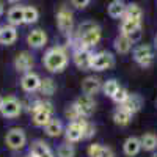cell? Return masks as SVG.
<instances>
[{"instance_id": "9a60e30c", "label": "cell", "mask_w": 157, "mask_h": 157, "mask_svg": "<svg viewBox=\"0 0 157 157\" xmlns=\"http://www.w3.org/2000/svg\"><path fill=\"white\" fill-rule=\"evenodd\" d=\"M27 44L32 49H41L47 44V33L43 29H35L27 35Z\"/></svg>"}, {"instance_id": "ffe728a7", "label": "cell", "mask_w": 157, "mask_h": 157, "mask_svg": "<svg viewBox=\"0 0 157 157\" xmlns=\"http://www.w3.org/2000/svg\"><path fill=\"white\" fill-rule=\"evenodd\" d=\"M132 41L123 33H120L116 38H115V41H113V47L115 50L118 52V54H121V55H126L130 52V49H132Z\"/></svg>"}, {"instance_id": "2e32d148", "label": "cell", "mask_w": 157, "mask_h": 157, "mask_svg": "<svg viewBox=\"0 0 157 157\" xmlns=\"http://www.w3.org/2000/svg\"><path fill=\"white\" fill-rule=\"evenodd\" d=\"M17 39V30L13 25H3L0 27V44L2 46H11Z\"/></svg>"}, {"instance_id": "d6986e66", "label": "cell", "mask_w": 157, "mask_h": 157, "mask_svg": "<svg viewBox=\"0 0 157 157\" xmlns=\"http://www.w3.org/2000/svg\"><path fill=\"white\" fill-rule=\"evenodd\" d=\"M132 116L134 115L130 113L127 109H124L123 105H118L115 109V112H113V121H115V124L124 127V126H127L130 121H132Z\"/></svg>"}, {"instance_id": "60d3db41", "label": "cell", "mask_w": 157, "mask_h": 157, "mask_svg": "<svg viewBox=\"0 0 157 157\" xmlns=\"http://www.w3.org/2000/svg\"><path fill=\"white\" fill-rule=\"evenodd\" d=\"M6 2H10V3H17L19 0H6Z\"/></svg>"}, {"instance_id": "d590c367", "label": "cell", "mask_w": 157, "mask_h": 157, "mask_svg": "<svg viewBox=\"0 0 157 157\" xmlns=\"http://www.w3.org/2000/svg\"><path fill=\"white\" fill-rule=\"evenodd\" d=\"M71 3H72V6L82 10V8H85V6L90 3V0H71Z\"/></svg>"}, {"instance_id": "f546056e", "label": "cell", "mask_w": 157, "mask_h": 157, "mask_svg": "<svg viewBox=\"0 0 157 157\" xmlns=\"http://www.w3.org/2000/svg\"><path fill=\"white\" fill-rule=\"evenodd\" d=\"M141 27V24L140 22H135V21H130V19H123L121 21V27H120V30H121V33L123 35H130L132 32H135L137 29H140Z\"/></svg>"}, {"instance_id": "6da1fadb", "label": "cell", "mask_w": 157, "mask_h": 157, "mask_svg": "<svg viewBox=\"0 0 157 157\" xmlns=\"http://www.w3.org/2000/svg\"><path fill=\"white\" fill-rule=\"evenodd\" d=\"M101 38H102V32H101V27L96 22H91V21L82 22L77 27L74 38L71 39L72 50H75V49H93L99 44Z\"/></svg>"}, {"instance_id": "b9f144b4", "label": "cell", "mask_w": 157, "mask_h": 157, "mask_svg": "<svg viewBox=\"0 0 157 157\" xmlns=\"http://www.w3.org/2000/svg\"><path fill=\"white\" fill-rule=\"evenodd\" d=\"M154 46H155V49H157V35H155V38H154Z\"/></svg>"}, {"instance_id": "7402d4cb", "label": "cell", "mask_w": 157, "mask_h": 157, "mask_svg": "<svg viewBox=\"0 0 157 157\" xmlns=\"http://www.w3.org/2000/svg\"><path fill=\"white\" fill-rule=\"evenodd\" d=\"M88 155L90 157H115L113 151L109 146L99 145V143H93L88 146Z\"/></svg>"}, {"instance_id": "f1b7e54d", "label": "cell", "mask_w": 157, "mask_h": 157, "mask_svg": "<svg viewBox=\"0 0 157 157\" xmlns=\"http://www.w3.org/2000/svg\"><path fill=\"white\" fill-rule=\"evenodd\" d=\"M120 86H121L120 82L115 80V78H110V80H107V82H104V83H102V91H104V94H105L107 98L112 99V96L116 93Z\"/></svg>"}, {"instance_id": "83f0119b", "label": "cell", "mask_w": 157, "mask_h": 157, "mask_svg": "<svg viewBox=\"0 0 157 157\" xmlns=\"http://www.w3.org/2000/svg\"><path fill=\"white\" fill-rule=\"evenodd\" d=\"M39 19V11L35 6H24V24L32 25L35 22H38Z\"/></svg>"}, {"instance_id": "9c48e42d", "label": "cell", "mask_w": 157, "mask_h": 157, "mask_svg": "<svg viewBox=\"0 0 157 157\" xmlns=\"http://www.w3.org/2000/svg\"><path fill=\"white\" fill-rule=\"evenodd\" d=\"M91 49H75L72 50V61L80 71H88L91 69V58H93Z\"/></svg>"}, {"instance_id": "1f68e13d", "label": "cell", "mask_w": 157, "mask_h": 157, "mask_svg": "<svg viewBox=\"0 0 157 157\" xmlns=\"http://www.w3.org/2000/svg\"><path fill=\"white\" fill-rule=\"evenodd\" d=\"M129 91L124 88V86H120V88H118V91H116V93L112 96V101L116 104V105H123V104L127 101V98H129Z\"/></svg>"}, {"instance_id": "ac0fdd59", "label": "cell", "mask_w": 157, "mask_h": 157, "mask_svg": "<svg viewBox=\"0 0 157 157\" xmlns=\"http://www.w3.org/2000/svg\"><path fill=\"white\" fill-rule=\"evenodd\" d=\"M44 132H46V135L55 138V137H60L61 134H64V126H63V123L58 120V118L52 116L50 121L44 126Z\"/></svg>"}, {"instance_id": "7bdbcfd3", "label": "cell", "mask_w": 157, "mask_h": 157, "mask_svg": "<svg viewBox=\"0 0 157 157\" xmlns=\"http://www.w3.org/2000/svg\"><path fill=\"white\" fill-rule=\"evenodd\" d=\"M151 157H157V152H154V154H152V155H151Z\"/></svg>"}, {"instance_id": "30bf717a", "label": "cell", "mask_w": 157, "mask_h": 157, "mask_svg": "<svg viewBox=\"0 0 157 157\" xmlns=\"http://www.w3.org/2000/svg\"><path fill=\"white\" fill-rule=\"evenodd\" d=\"M35 66V58L30 52L24 50V52H19V54L14 57V69L21 74H25V72H30Z\"/></svg>"}, {"instance_id": "4dcf8cb0", "label": "cell", "mask_w": 157, "mask_h": 157, "mask_svg": "<svg viewBox=\"0 0 157 157\" xmlns=\"http://www.w3.org/2000/svg\"><path fill=\"white\" fill-rule=\"evenodd\" d=\"M57 157H75V148L72 143L64 141L57 149Z\"/></svg>"}, {"instance_id": "8992f818", "label": "cell", "mask_w": 157, "mask_h": 157, "mask_svg": "<svg viewBox=\"0 0 157 157\" xmlns=\"http://www.w3.org/2000/svg\"><path fill=\"white\" fill-rule=\"evenodd\" d=\"M134 61L141 68H149L154 63V52L149 44H140L134 49Z\"/></svg>"}, {"instance_id": "44dd1931", "label": "cell", "mask_w": 157, "mask_h": 157, "mask_svg": "<svg viewBox=\"0 0 157 157\" xmlns=\"http://www.w3.org/2000/svg\"><path fill=\"white\" fill-rule=\"evenodd\" d=\"M6 17H8V24L13 25V27H17V25L24 24V6L16 5V6L10 8Z\"/></svg>"}, {"instance_id": "8fae6325", "label": "cell", "mask_w": 157, "mask_h": 157, "mask_svg": "<svg viewBox=\"0 0 157 157\" xmlns=\"http://www.w3.org/2000/svg\"><path fill=\"white\" fill-rule=\"evenodd\" d=\"M39 86H41V77H39L36 72L30 71V72L22 74L21 88L25 91V93H35V91H39Z\"/></svg>"}, {"instance_id": "7a4b0ae2", "label": "cell", "mask_w": 157, "mask_h": 157, "mask_svg": "<svg viewBox=\"0 0 157 157\" xmlns=\"http://www.w3.org/2000/svg\"><path fill=\"white\" fill-rule=\"evenodd\" d=\"M69 63V55H68V50L64 49L63 46H55V47H50L44 57H43V64L44 68L52 72V74H60L66 69Z\"/></svg>"}, {"instance_id": "7c38bea8", "label": "cell", "mask_w": 157, "mask_h": 157, "mask_svg": "<svg viewBox=\"0 0 157 157\" xmlns=\"http://www.w3.org/2000/svg\"><path fill=\"white\" fill-rule=\"evenodd\" d=\"M22 112V104L14 98V96H8L3 101V107L0 110L5 118H17Z\"/></svg>"}, {"instance_id": "d6a6232c", "label": "cell", "mask_w": 157, "mask_h": 157, "mask_svg": "<svg viewBox=\"0 0 157 157\" xmlns=\"http://www.w3.org/2000/svg\"><path fill=\"white\" fill-rule=\"evenodd\" d=\"M47 149H49V145H47L46 141H43V140H36V141L32 143L30 152H32L35 157H38V155H41L44 151H47Z\"/></svg>"}, {"instance_id": "4fadbf2b", "label": "cell", "mask_w": 157, "mask_h": 157, "mask_svg": "<svg viewBox=\"0 0 157 157\" xmlns=\"http://www.w3.org/2000/svg\"><path fill=\"white\" fill-rule=\"evenodd\" d=\"M75 107L78 109V112H80V115L83 118H88L94 113L96 110V101L93 99V96H86V94H82L80 98L75 99Z\"/></svg>"}, {"instance_id": "603a6c76", "label": "cell", "mask_w": 157, "mask_h": 157, "mask_svg": "<svg viewBox=\"0 0 157 157\" xmlns=\"http://www.w3.org/2000/svg\"><path fill=\"white\" fill-rule=\"evenodd\" d=\"M124 11H126V5H124L123 0H113V2H110L109 6H107L109 16L113 17V19H123Z\"/></svg>"}, {"instance_id": "ba28073f", "label": "cell", "mask_w": 157, "mask_h": 157, "mask_svg": "<svg viewBox=\"0 0 157 157\" xmlns=\"http://www.w3.org/2000/svg\"><path fill=\"white\" fill-rule=\"evenodd\" d=\"M83 126H85V118H80L77 121H71L64 127V138L68 143H77L83 140Z\"/></svg>"}, {"instance_id": "d4e9b609", "label": "cell", "mask_w": 157, "mask_h": 157, "mask_svg": "<svg viewBox=\"0 0 157 157\" xmlns=\"http://www.w3.org/2000/svg\"><path fill=\"white\" fill-rule=\"evenodd\" d=\"M123 107L127 109L132 115H135V113L140 112L141 107H143V99H141V96H138V94H129L127 101L123 104Z\"/></svg>"}, {"instance_id": "277c9868", "label": "cell", "mask_w": 157, "mask_h": 157, "mask_svg": "<svg viewBox=\"0 0 157 157\" xmlns=\"http://www.w3.org/2000/svg\"><path fill=\"white\" fill-rule=\"evenodd\" d=\"M57 27L58 30L63 33L69 36L72 33V29H74V14L72 11L68 8V6H60L58 13H57Z\"/></svg>"}, {"instance_id": "cb8c5ba5", "label": "cell", "mask_w": 157, "mask_h": 157, "mask_svg": "<svg viewBox=\"0 0 157 157\" xmlns=\"http://www.w3.org/2000/svg\"><path fill=\"white\" fill-rule=\"evenodd\" d=\"M123 19H130V21H135V22L141 24L143 11H141V8L137 3H129V5H126V11H124Z\"/></svg>"}, {"instance_id": "52a82bcc", "label": "cell", "mask_w": 157, "mask_h": 157, "mask_svg": "<svg viewBox=\"0 0 157 157\" xmlns=\"http://www.w3.org/2000/svg\"><path fill=\"white\" fill-rule=\"evenodd\" d=\"M5 143L6 146L13 151H19L22 149L25 145H27V135L22 129L19 127H13L6 132V137H5Z\"/></svg>"}, {"instance_id": "ab89813d", "label": "cell", "mask_w": 157, "mask_h": 157, "mask_svg": "<svg viewBox=\"0 0 157 157\" xmlns=\"http://www.w3.org/2000/svg\"><path fill=\"white\" fill-rule=\"evenodd\" d=\"M22 157H35V155H33L32 152H29V154H25V155H22Z\"/></svg>"}, {"instance_id": "74e56055", "label": "cell", "mask_w": 157, "mask_h": 157, "mask_svg": "<svg viewBox=\"0 0 157 157\" xmlns=\"http://www.w3.org/2000/svg\"><path fill=\"white\" fill-rule=\"evenodd\" d=\"M3 101H5V98L0 96V110H2V107H3Z\"/></svg>"}, {"instance_id": "e575fe53", "label": "cell", "mask_w": 157, "mask_h": 157, "mask_svg": "<svg viewBox=\"0 0 157 157\" xmlns=\"http://www.w3.org/2000/svg\"><path fill=\"white\" fill-rule=\"evenodd\" d=\"M96 134V126L93 123H90L88 120H85V126H83V140H90L91 137H94Z\"/></svg>"}, {"instance_id": "3957f363", "label": "cell", "mask_w": 157, "mask_h": 157, "mask_svg": "<svg viewBox=\"0 0 157 157\" xmlns=\"http://www.w3.org/2000/svg\"><path fill=\"white\" fill-rule=\"evenodd\" d=\"M29 112L32 113V121L36 127H44L49 121L52 115H54V105L49 101L38 99L33 101L29 107Z\"/></svg>"}, {"instance_id": "e0dca14e", "label": "cell", "mask_w": 157, "mask_h": 157, "mask_svg": "<svg viewBox=\"0 0 157 157\" xmlns=\"http://www.w3.org/2000/svg\"><path fill=\"white\" fill-rule=\"evenodd\" d=\"M141 151V141L137 137H129L126 138L124 145H123V152L127 157H135Z\"/></svg>"}, {"instance_id": "8d00e7d4", "label": "cell", "mask_w": 157, "mask_h": 157, "mask_svg": "<svg viewBox=\"0 0 157 157\" xmlns=\"http://www.w3.org/2000/svg\"><path fill=\"white\" fill-rule=\"evenodd\" d=\"M38 157H55V154H54V151H52V149L49 148L47 151H44L41 155H38Z\"/></svg>"}, {"instance_id": "484cf974", "label": "cell", "mask_w": 157, "mask_h": 157, "mask_svg": "<svg viewBox=\"0 0 157 157\" xmlns=\"http://www.w3.org/2000/svg\"><path fill=\"white\" fill-rule=\"evenodd\" d=\"M140 141H141V149H145L148 152H152L157 149V135L152 132H146L145 135H141Z\"/></svg>"}, {"instance_id": "f35d334b", "label": "cell", "mask_w": 157, "mask_h": 157, "mask_svg": "<svg viewBox=\"0 0 157 157\" xmlns=\"http://www.w3.org/2000/svg\"><path fill=\"white\" fill-rule=\"evenodd\" d=\"M2 14H3V3L0 2V16H2Z\"/></svg>"}, {"instance_id": "ee69618b", "label": "cell", "mask_w": 157, "mask_h": 157, "mask_svg": "<svg viewBox=\"0 0 157 157\" xmlns=\"http://www.w3.org/2000/svg\"><path fill=\"white\" fill-rule=\"evenodd\" d=\"M155 107H157V99H155Z\"/></svg>"}, {"instance_id": "5bb4252c", "label": "cell", "mask_w": 157, "mask_h": 157, "mask_svg": "<svg viewBox=\"0 0 157 157\" xmlns=\"http://www.w3.org/2000/svg\"><path fill=\"white\" fill-rule=\"evenodd\" d=\"M102 90V82L99 77L88 75L82 80V93L86 96H94Z\"/></svg>"}, {"instance_id": "5b68a950", "label": "cell", "mask_w": 157, "mask_h": 157, "mask_svg": "<svg viewBox=\"0 0 157 157\" xmlns=\"http://www.w3.org/2000/svg\"><path fill=\"white\" fill-rule=\"evenodd\" d=\"M113 66H115L113 54H110L107 50H101L93 54V58H91V69L93 71H105V69H112Z\"/></svg>"}, {"instance_id": "836d02e7", "label": "cell", "mask_w": 157, "mask_h": 157, "mask_svg": "<svg viewBox=\"0 0 157 157\" xmlns=\"http://www.w3.org/2000/svg\"><path fill=\"white\" fill-rule=\"evenodd\" d=\"M64 116L71 121H77V120H80V118H83L80 115V112H78V109L75 107V104H71V105H68L66 109H64Z\"/></svg>"}, {"instance_id": "4316f807", "label": "cell", "mask_w": 157, "mask_h": 157, "mask_svg": "<svg viewBox=\"0 0 157 157\" xmlns=\"http://www.w3.org/2000/svg\"><path fill=\"white\" fill-rule=\"evenodd\" d=\"M57 91V83L52 77L41 78V86H39V93L43 96H52Z\"/></svg>"}]
</instances>
